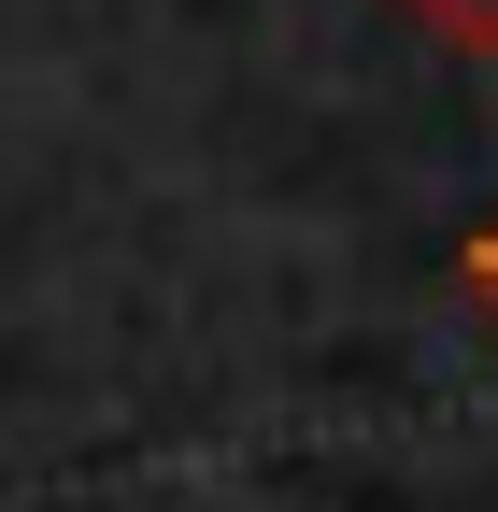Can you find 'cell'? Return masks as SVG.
<instances>
[{
    "label": "cell",
    "instance_id": "7a4b0ae2",
    "mask_svg": "<svg viewBox=\"0 0 498 512\" xmlns=\"http://www.w3.org/2000/svg\"><path fill=\"white\" fill-rule=\"evenodd\" d=\"M456 271H470V299L498 313V228H470V256H456Z\"/></svg>",
    "mask_w": 498,
    "mask_h": 512
},
{
    "label": "cell",
    "instance_id": "6da1fadb",
    "mask_svg": "<svg viewBox=\"0 0 498 512\" xmlns=\"http://www.w3.org/2000/svg\"><path fill=\"white\" fill-rule=\"evenodd\" d=\"M413 29H442V43H470V57H498V0H413Z\"/></svg>",
    "mask_w": 498,
    "mask_h": 512
}]
</instances>
